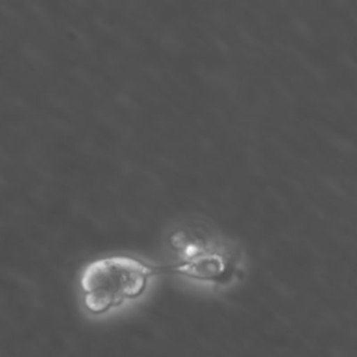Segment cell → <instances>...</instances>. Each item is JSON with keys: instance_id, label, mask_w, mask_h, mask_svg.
<instances>
[{"instance_id": "obj_1", "label": "cell", "mask_w": 357, "mask_h": 357, "mask_svg": "<svg viewBox=\"0 0 357 357\" xmlns=\"http://www.w3.org/2000/svg\"><path fill=\"white\" fill-rule=\"evenodd\" d=\"M167 265H153L134 257L112 255L89 262L79 278L84 305L103 314L144 293L152 276L166 273Z\"/></svg>"}, {"instance_id": "obj_2", "label": "cell", "mask_w": 357, "mask_h": 357, "mask_svg": "<svg viewBox=\"0 0 357 357\" xmlns=\"http://www.w3.org/2000/svg\"><path fill=\"white\" fill-rule=\"evenodd\" d=\"M176 262L167 271L211 283L230 282L238 269V255L226 241L198 225L177 227L169 237Z\"/></svg>"}]
</instances>
